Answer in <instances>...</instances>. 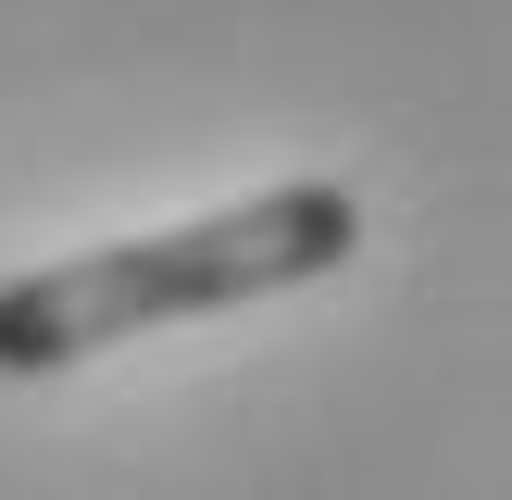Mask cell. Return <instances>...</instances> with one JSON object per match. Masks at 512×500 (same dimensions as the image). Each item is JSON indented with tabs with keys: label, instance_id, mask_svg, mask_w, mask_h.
I'll list each match as a JSON object with an SVG mask.
<instances>
[{
	"label": "cell",
	"instance_id": "obj_1",
	"mask_svg": "<svg viewBox=\"0 0 512 500\" xmlns=\"http://www.w3.org/2000/svg\"><path fill=\"white\" fill-rule=\"evenodd\" d=\"M350 250H363V200L325 188V175L263 188V200H225V213H200V225L63 250V263H38V275L0 288V375H63V363H88V350H113V338H150V325L313 288Z\"/></svg>",
	"mask_w": 512,
	"mask_h": 500
}]
</instances>
